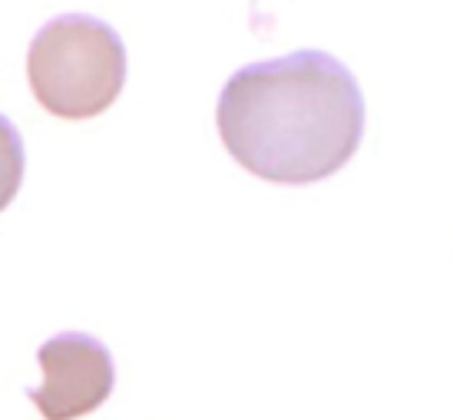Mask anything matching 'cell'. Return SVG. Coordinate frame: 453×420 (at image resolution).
<instances>
[{"instance_id":"1","label":"cell","mask_w":453,"mask_h":420,"mask_svg":"<svg viewBox=\"0 0 453 420\" xmlns=\"http://www.w3.org/2000/svg\"><path fill=\"white\" fill-rule=\"evenodd\" d=\"M365 96L325 50H295L235 70L219 93L215 126L245 172L308 186L331 179L365 140Z\"/></svg>"},{"instance_id":"2","label":"cell","mask_w":453,"mask_h":420,"mask_svg":"<svg viewBox=\"0 0 453 420\" xmlns=\"http://www.w3.org/2000/svg\"><path fill=\"white\" fill-rule=\"evenodd\" d=\"M27 80L50 116L93 119L127 87V47L100 17L60 13L30 40Z\"/></svg>"},{"instance_id":"3","label":"cell","mask_w":453,"mask_h":420,"mask_svg":"<svg viewBox=\"0 0 453 420\" xmlns=\"http://www.w3.org/2000/svg\"><path fill=\"white\" fill-rule=\"evenodd\" d=\"M43 381L27 387V397L50 420L87 417L103 408L116 387V364L110 347L83 332L53 334L37 347Z\"/></svg>"}]
</instances>
